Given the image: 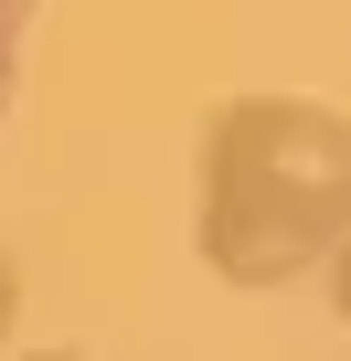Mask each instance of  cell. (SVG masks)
Instances as JSON below:
<instances>
[{
	"mask_svg": "<svg viewBox=\"0 0 351 361\" xmlns=\"http://www.w3.org/2000/svg\"><path fill=\"white\" fill-rule=\"evenodd\" d=\"M351 234V117L319 96H224L192 149V245L224 287H287Z\"/></svg>",
	"mask_w": 351,
	"mask_h": 361,
	"instance_id": "cell-1",
	"label": "cell"
},
{
	"mask_svg": "<svg viewBox=\"0 0 351 361\" xmlns=\"http://www.w3.org/2000/svg\"><path fill=\"white\" fill-rule=\"evenodd\" d=\"M11 319H22V266L0 255V340H11Z\"/></svg>",
	"mask_w": 351,
	"mask_h": 361,
	"instance_id": "cell-4",
	"label": "cell"
},
{
	"mask_svg": "<svg viewBox=\"0 0 351 361\" xmlns=\"http://www.w3.org/2000/svg\"><path fill=\"white\" fill-rule=\"evenodd\" d=\"M11 64H22V0H0V96H11Z\"/></svg>",
	"mask_w": 351,
	"mask_h": 361,
	"instance_id": "cell-2",
	"label": "cell"
},
{
	"mask_svg": "<svg viewBox=\"0 0 351 361\" xmlns=\"http://www.w3.org/2000/svg\"><path fill=\"white\" fill-rule=\"evenodd\" d=\"M330 308H340V319H351V234H340V245H330Z\"/></svg>",
	"mask_w": 351,
	"mask_h": 361,
	"instance_id": "cell-3",
	"label": "cell"
},
{
	"mask_svg": "<svg viewBox=\"0 0 351 361\" xmlns=\"http://www.w3.org/2000/svg\"><path fill=\"white\" fill-rule=\"evenodd\" d=\"M22 361H85V350H22Z\"/></svg>",
	"mask_w": 351,
	"mask_h": 361,
	"instance_id": "cell-5",
	"label": "cell"
}]
</instances>
